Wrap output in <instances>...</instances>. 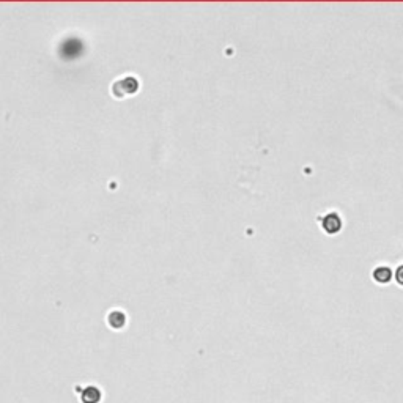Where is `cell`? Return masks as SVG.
<instances>
[{
	"instance_id": "cell-4",
	"label": "cell",
	"mask_w": 403,
	"mask_h": 403,
	"mask_svg": "<svg viewBox=\"0 0 403 403\" xmlns=\"http://www.w3.org/2000/svg\"><path fill=\"white\" fill-rule=\"evenodd\" d=\"M395 277H397V282L400 285H403V265L399 266V270H397V274H395Z\"/></svg>"
},
{
	"instance_id": "cell-1",
	"label": "cell",
	"mask_w": 403,
	"mask_h": 403,
	"mask_svg": "<svg viewBox=\"0 0 403 403\" xmlns=\"http://www.w3.org/2000/svg\"><path fill=\"white\" fill-rule=\"evenodd\" d=\"M340 227H342V220L335 213L328 214V216L325 218V220H323V228H325V232H328V233L339 232Z\"/></svg>"
},
{
	"instance_id": "cell-2",
	"label": "cell",
	"mask_w": 403,
	"mask_h": 403,
	"mask_svg": "<svg viewBox=\"0 0 403 403\" xmlns=\"http://www.w3.org/2000/svg\"><path fill=\"white\" fill-rule=\"evenodd\" d=\"M373 277L377 282H381V284H386V282L391 280L392 277V271L389 270L387 266H380L373 271Z\"/></svg>"
},
{
	"instance_id": "cell-3",
	"label": "cell",
	"mask_w": 403,
	"mask_h": 403,
	"mask_svg": "<svg viewBox=\"0 0 403 403\" xmlns=\"http://www.w3.org/2000/svg\"><path fill=\"white\" fill-rule=\"evenodd\" d=\"M84 395H89V400H87L85 403H98L99 402V397H101V394L96 387H89V389H85V392Z\"/></svg>"
}]
</instances>
